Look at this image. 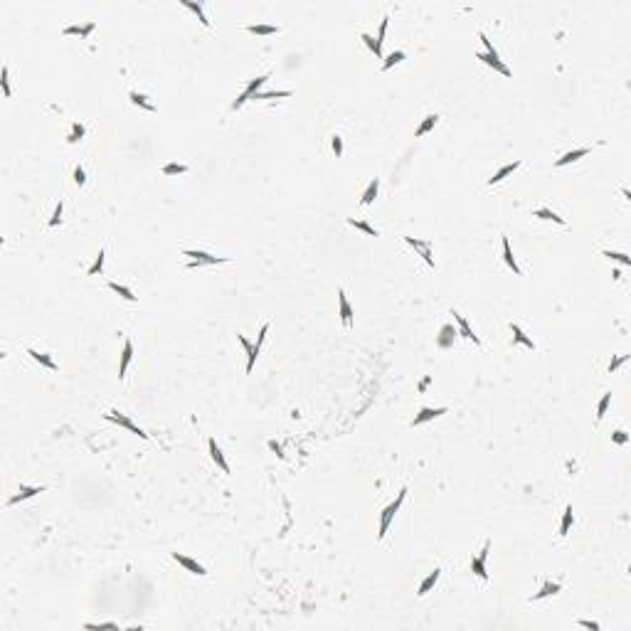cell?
I'll use <instances>...</instances> for the list:
<instances>
[{
    "label": "cell",
    "instance_id": "obj_1",
    "mask_svg": "<svg viewBox=\"0 0 631 631\" xmlns=\"http://www.w3.org/2000/svg\"><path fill=\"white\" fill-rule=\"evenodd\" d=\"M478 37H481V42H483V47H486V52H476V59H481L483 65H488V67H493L496 72H500L503 77H511V69L506 67L500 59H498V52H496V47H493V42L483 35V32H478Z\"/></svg>",
    "mask_w": 631,
    "mask_h": 631
},
{
    "label": "cell",
    "instance_id": "obj_2",
    "mask_svg": "<svg viewBox=\"0 0 631 631\" xmlns=\"http://www.w3.org/2000/svg\"><path fill=\"white\" fill-rule=\"evenodd\" d=\"M185 257H193V262L187 264V269H195V267H215V264H227L229 257H215L210 251H203V249H185L182 251Z\"/></svg>",
    "mask_w": 631,
    "mask_h": 631
},
{
    "label": "cell",
    "instance_id": "obj_3",
    "mask_svg": "<svg viewBox=\"0 0 631 631\" xmlns=\"http://www.w3.org/2000/svg\"><path fill=\"white\" fill-rule=\"evenodd\" d=\"M405 496H407V488H402L400 493H397V498L387 506L383 511V518H380V533H377V540H383L385 535H387V528H390V523H392V518H395V513L400 511V506L405 503Z\"/></svg>",
    "mask_w": 631,
    "mask_h": 631
},
{
    "label": "cell",
    "instance_id": "obj_4",
    "mask_svg": "<svg viewBox=\"0 0 631 631\" xmlns=\"http://www.w3.org/2000/svg\"><path fill=\"white\" fill-rule=\"evenodd\" d=\"M488 550H491V540L483 542V547H481V552L471 557V572L476 577H481L483 582L488 580V572H486V560H488Z\"/></svg>",
    "mask_w": 631,
    "mask_h": 631
},
{
    "label": "cell",
    "instance_id": "obj_5",
    "mask_svg": "<svg viewBox=\"0 0 631 631\" xmlns=\"http://www.w3.org/2000/svg\"><path fill=\"white\" fill-rule=\"evenodd\" d=\"M104 419H106V422H113V424H118V427H126L129 431H134V434H138L141 439H148V434H146L143 429H141V427H136V424L131 422V419H129V417H126V414H121V412H116V409H111L109 414H104Z\"/></svg>",
    "mask_w": 631,
    "mask_h": 631
},
{
    "label": "cell",
    "instance_id": "obj_6",
    "mask_svg": "<svg viewBox=\"0 0 631 631\" xmlns=\"http://www.w3.org/2000/svg\"><path fill=\"white\" fill-rule=\"evenodd\" d=\"M267 79H269V74H262V77H257V79H251V82H249V87H247V89H244V91H242V94H239V96H237V99H234V101H232V109H234V111H237V109H239V106H242V104H247L249 99H251V96H254V94H257V91H259V87H262V84H264V82H267Z\"/></svg>",
    "mask_w": 631,
    "mask_h": 631
},
{
    "label": "cell",
    "instance_id": "obj_7",
    "mask_svg": "<svg viewBox=\"0 0 631 631\" xmlns=\"http://www.w3.org/2000/svg\"><path fill=\"white\" fill-rule=\"evenodd\" d=\"M405 242L409 244L412 249H417L419 251V257L427 262V267L434 269V257H431V242L429 239H417V237H405Z\"/></svg>",
    "mask_w": 631,
    "mask_h": 631
},
{
    "label": "cell",
    "instance_id": "obj_8",
    "mask_svg": "<svg viewBox=\"0 0 631 631\" xmlns=\"http://www.w3.org/2000/svg\"><path fill=\"white\" fill-rule=\"evenodd\" d=\"M447 412H449L447 407H422L419 414L412 419V427H419V424H424V422H431V419H436V417H441V414H447Z\"/></svg>",
    "mask_w": 631,
    "mask_h": 631
},
{
    "label": "cell",
    "instance_id": "obj_9",
    "mask_svg": "<svg viewBox=\"0 0 631 631\" xmlns=\"http://www.w3.org/2000/svg\"><path fill=\"white\" fill-rule=\"evenodd\" d=\"M338 311H340V321H343V326L350 331V328H353V308H350L348 296H345L343 289H338Z\"/></svg>",
    "mask_w": 631,
    "mask_h": 631
},
{
    "label": "cell",
    "instance_id": "obj_10",
    "mask_svg": "<svg viewBox=\"0 0 631 631\" xmlns=\"http://www.w3.org/2000/svg\"><path fill=\"white\" fill-rule=\"evenodd\" d=\"M173 560L178 564H182L187 572H193V575H198V577H205L207 575V570H205L203 564L198 562V560H193V557H185V555H180V552H173Z\"/></svg>",
    "mask_w": 631,
    "mask_h": 631
},
{
    "label": "cell",
    "instance_id": "obj_11",
    "mask_svg": "<svg viewBox=\"0 0 631 631\" xmlns=\"http://www.w3.org/2000/svg\"><path fill=\"white\" fill-rule=\"evenodd\" d=\"M45 491H47L45 486H25V483H20V491L8 500V506H15V503H20V500H27V498L37 496V493H45Z\"/></svg>",
    "mask_w": 631,
    "mask_h": 631
},
{
    "label": "cell",
    "instance_id": "obj_12",
    "mask_svg": "<svg viewBox=\"0 0 631 631\" xmlns=\"http://www.w3.org/2000/svg\"><path fill=\"white\" fill-rule=\"evenodd\" d=\"M454 321H456V326H459L456 331H459V336H461V338L473 340V345H481V338H478V336H473L471 326H469V321H466L464 316H461V313H456V311H454Z\"/></svg>",
    "mask_w": 631,
    "mask_h": 631
},
{
    "label": "cell",
    "instance_id": "obj_13",
    "mask_svg": "<svg viewBox=\"0 0 631 631\" xmlns=\"http://www.w3.org/2000/svg\"><path fill=\"white\" fill-rule=\"evenodd\" d=\"M456 336H459V331H456V328H454L451 323H447V326H441V331H439L436 345L447 350V348H451V345H454V338H456Z\"/></svg>",
    "mask_w": 631,
    "mask_h": 631
},
{
    "label": "cell",
    "instance_id": "obj_14",
    "mask_svg": "<svg viewBox=\"0 0 631 631\" xmlns=\"http://www.w3.org/2000/svg\"><path fill=\"white\" fill-rule=\"evenodd\" d=\"M267 333H269V323H264L262 331H259V336H257V343H254V348H251V355L247 358V372H251V367H254V362H257V355H259V350H262V343L267 338Z\"/></svg>",
    "mask_w": 631,
    "mask_h": 631
},
{
    "label": "cell",
    "instance_id": "obj_15",
    "mask_svg": "<svg viewBox=\"0 0 631 631\" xmlns=\"http://www.w3.org/2000/svg\"><path fill=\"white\" fill-rule=\"evenodd\" d=\"M134 358V343L126 338L123 340V353H121V365H118V380L126 377V370H129V362Z\"/></svg>",
    "mask_w": 631,
    "mask_h": 631
},
{
    "label": "cell",
    "instance_id": "obj_16",
    "mask_svg": "<svg viewBox=\"0 0 631 631\" xmlns=\"http://www.w3.org/2000/svg\"><path fill=\"white\" fill-rule=\"evenodd\" d=\"M207 449H210V456H212V461L222 469L225 473H229V464L225 461V454H222V449L217 447V441L215 439H207Z\"/></svg>",
    "mask_w": 631,
    "mask_h": 631
},
{
    "label": "cell",
    "instance_id": "obj_17",
    "mask_svg": "<svg viewBox=\"0 0 631 631\" xmlns=\"http://www.w3.org/2000/svg\"><path fill=\"white\" fill-rule=\"evenodd\" d=\"M511 333H513V343H520V345H525V348L535 350V343H533V338H528V336H525V331L520 328L518 323H511Z\"/></svg>",
    "mask_w": 631,
    "mask_h": 631
},
{
    "label": "cell",
    "instance_id": "obj_18",
    "mask_svg": "<svg viewBox=\"0 0 631 631\" xmlns=\"http://www.w3.org/2000/svg\"><path fill=\"white\" fill-rule=\"evenodd\" d=\"M94 27L96 25L94 23H84V25H69V27H65L62 32L65 35H79V37H89L91 32H94Z\"/></svg>",
    "mask_w": 631,
    "mask_h": 631
},
{
    "label": "cell",
    "instance_id": "obj_19",
    "mask_svg": "<svg viewBox=\"0 0 631 631\" xmlns=\"http://www.w3.org/2000/svg\"><path fill=\"white\" fill-rule=\"evenodd\" d=\"M589 153V148H575V151H570V153H564L562 158H557V168H564V165H570V163H575V160H580V158H585Z\"/></svg>",
    "mask_w": 631,
    "mask_h": 631
},
{
    "label": "cell",
    "instance_id": "obj_20",
    "mask_svg": "<svg viewBox=\"0 0 631 631\" xmlns=\"http://www.w3.org/2000/svg\"><path fill=\"white\" fill-rule=\"evenodd\" d=\"M518 168H520V160H513V163H508V165H503V168H500V170H498V173H496V175H493V178H488V185H496V182H500V180H503V178H508V175H511V173H513V170H518Z\"/></svg>",
    "mask_w": 631,
    "mask_h": 631
},
{
    "label": "cell",
    "instance_id": "obj_21",
    "mask_svg": "<svg viewBox=\"0 0 631 631\" xmlns=\"http://www.w3.org/2000/svg\"><path fill=\"white\" fill-rule=\"evenodd\" d=\"M25 353H27V355H30V358H32V360H37V362H40V365H45L47 370H57V362L52 360V358H49V355H45V353H40V350H32V348H27V350H25Z\"/></svg>",
    "mask_w": 631,
    "mask_h": 631
},
{
    "label": "cell",
    "instance_id": "obj_22",
    "mask_svg": "<svg viewBox=\"0 0 631 631\" xmlns=\"http://www.w3.org/2000/svg\"><path fill=\"white\" fill-rule=\"evenodd\" d=\"M560 589H562L560 582H545V585L540 587V592H535V594H533V599L538 602V599H545V597H552V594H557Z\"/></svg>",
    "mask_w": 631,
    "mask_h": 631
},
{
    "label": "cell",
    "instance_id": "obj_23",
    "mask_svg": "<svg viewBox=\"0 0 631 631\" xmlns=\"http://www.w3.org/2000/svg\"><path fill=\"white\" fill-rule=\"evenodd\" d=\"M182 8H187V10H193L195 15H198V20L205 25V27H210V20H207V15H205V8L203 3H193V0H182Z\"/></svg>",
    "mask_w": 631,
    "mask_h": 631
},
{
    "label": "cell",
    "instance_id": "obj_24",
    "mask_svg": "<svg viewBox=\"0 0 631 631\" xmlns=\"http://www.w3.org/2000/svg\"><path fill=\"white\" fill-rule=\"evenodd\" d=\"M503 259H506V264H508V267L513 269V274H518V276L523 274V271H520V267L516 264V257H513V251H511V242H508V237H503Z\"/></svg>",
    "mask_w": 631,
    "mask_h": 631
},
{
    "label": "cell",
    "instance_id": "obj_25",
    "mask_svg": "<svg viewBox=\"0 0 631 631\" xmlns=\"http://www.w3.org/2000/svg\"><path fill=\"white\" fill-rule=\"evenodd\" d=\"M377 190H380V182H377V178H375V180H370V185L365 187V193H362V198H360V205H372V203H375Z\"/></svg>",
    "mask_w": 631,
    "mask_h": 631
},
{
    "label": "cell",
    "instance_id": "obj_26",
    "mask_svg": "<svg viewBox=\"0 0 631 631\" xmlns=\"http://www.w3.org/2000/svg\"><path fill=\"white\" fill-rule=\"evenodd\" d=\"M439 577H441V570L436 567L434 572H429V575H427V580H424V582L419 585V592H417V594H419V597H424V594H427L429 589H431V587H434L436 582H439Z\"/></svg>",
    "mask_w": 631,
    "mask_h": 631
},
{
    "label": "cell",
    "instance_id": "obj_27",
    "mask_svg": "<svg viewBox=\"0 0 631 631\" xmlns=\"http://www.w3.org/2000/svg\"><path fill=\"white\" fill-rule=\"evenodd\" d=\"M436 121H439V116H436V113H429L427 118H424V121H422V123L417 126V131H414V136H417V138H419V136H427L429 131H431V129L436 126Z\"/></svg>",
    "mask_w": 631,
    "mask_h": 631
},
{
    "label": "cell",
    "instance_id": "obj_28",
    "mask_svg": "<svg viewBox=\"0 0 631 631\" xmlns=\"http://www.w3.org/2000/svg\"><path fill=\"white\" fill-rule=\"evenodd\" d=\"M129 99H131V104H136V106H141V109H146V111H156V106L148 101V96H143V94H138V91H131L129 94Z\"/></svg>",
    "mask_w": 631,
    "mask_h": 631
},
{
    "label": "cell",
    "instance_id": "obj_29",
    "mask_svg": "<svg viewBox=\"0 0 631 631\" xmlns=\"http://www.w3.org/2000/svg\"><path fill=\"white\" fill-rule=\"evenodd\" d=\"M533 217H540V220H552V222H557V225H564V217L555 215V212H552V210H547V207H538V210H533Z\"/></svg>",
    "mask_w": 631,
    "mask_h": 631
},
{
    "label": "cell",
    "instance_id": "obj_30",
    "mask_svg": "<svg viewBox=\"0 0 631 631\" xmlns=\"http://www.w3.org/2000/svg\"><path fill=\"white\" fill-rule=\"evenodd\" d=\"M572 523H575V513H572V506H567V508H564V516H562V523H560V538H564V535L570 533Z\"/></svg>",
    "mask_w": 631,
    "mask_h": 631
},
{
    "label": "cell",
    "instance_id": "obj_31",
    "mask_svg": "<svg viewBox=\"0 0 631 631\" xmlns=\"http://www.w3.org/2000/svg\"><path fill=\"white\" fill-rule=\"evenodd\" d=\"M360 40L365 42V45H367V49H370V52H375V57H377V59H383V47L377 45V40H375L372 35L362 32V35H360Z\"/></svg>",
    "mask_w": 631,
    "mask_h": 631
},
{
    "label": "cell",
    "instance_id": "obj_32",
    "mask_svg": "<svg viewBox=\"0 0 631 631\" xmlns=\"http://www.w3.org/2000/svg\"><path fill=\"white\" fill-rule=\"evenodd\" d=\"M602 257H607L611 262H619V264H624V267H631V257L629 254H621V251H611V249H604L602 251Z\"/></svg>",
    "mask_w": 631,
    "mask_h": 631
},
{
    "label": "cell",
    "instance_id": "obj_33",
    "mask_svg": "<svg viewBox=\"0 0 631 631\" xmlns=\"http://www.w3.org/2000/svg\"><path fill=\"white\" fill-rule=\"evenodd\" d=\"M348 225L355 227V229H360L365 234H370V237H377V229L372 225H367V222H362V220H355V217H348Z\"/></svg>",
    "mask_w": 631,
    "mask_h": 631
},
{
    "label": "cell",
    "instance_id": "obj_34",
    "mask_svg": "<svg viewBox=\"0 0 631 631\" xmlns=\"http://www.w3.org/2000/svg\"><path fill=\"white\" fill-rule=\"evenodd\" d=\"M109 289L116 291L121 298H126V301H136V293L129 289V286H123V284H116V281H109Z\"/></svg>",
    "mask_w": 631,
    "mask_h": 631
},
{
    "label": "cell",
    "instance_id": "obj_35",
    "mask_svg": "<svg viewBox=\"0 0 631 631\" xmlns=\"http://www.w3.org/2000/svg\"><path fill=\"white\" fill-rule=\"evenodd\" d=\"M247 30L251 35H276V32H279V25H249Z\"/></svg>",
    "mask_w": 631,
    "mask_h": 631
},
{
    "label": "cell",
    "instance_id": "obj_36",
    "mask_svg": "<svg viewBox=\"0 0 631 631\" xmlns=\"http://www.w3.org/2000/svg\"><path fill=\"white\" fill-rule=\"evenodd\" d=\"M286 96H291V91H289V89H284V91H257L251 99L264 101V99H286Z\"/></svg>",
    "mask_w": 631,
    "mask_h": 631
},
{
    "label": "cell",
    "instance_id": "obj_37",
    "mask_svg": "<svg viewBox=\"0 0 631 631\" xmlns=\"http://www.w3.org/2000/svg\"><path fill=\"white\" fill-rule=\"evenodd\" d=\"M104 259H106V251H104V249H99V257L94 259V264H91L89 269H87V274H89V276H96V274H101V271H104Z\"/></svg>",
    "mask_w": 631,
    "mask_h": 631
},
{
    "label": "cell",
    "instance_id": "obj_38",
    "mask_svg": "<svg viewBox=\"0 0 631 631\" xmlns=\"http://www.w3.org/2000/svg\"><path fill=\"white\" fill-rule=\"evenodd\" d=\"M182 173H187V165H182V163H165L163 165V175H182Z\"/></svg>",
    "mask_w": 631,
    "mask_h": 631
},
{
    "label": "cell",
    "instance_id": "obj_39",
    "mask_svg": "<svg viewBox=\"0 0 631 631\" xmlns=\"http://www.w3.org/2000/svg\"><path fill=\"white\" fill-rule=\"evenodd\" d=\"M402 59H405V52H402V49H397V52H392V54H390V57H387V59H385V62H383V72H387V69H392V67H395V65H400V62H402Z\"/></svg>",
    "mask_w": 631,
    "mask_h": 631
},
{
    "label": "cell",
    "instance_id": "obj_40",
    "mask_svg": "<svg viewBox=\"0 0 631 631\" xmlns=\"http://www.w3.org/2000/svg\"><path fill=\"white\" fill-rule=\"evenodd\" d=\"M609 402H611V392H604V397H602L599 405H597V422L604 419V414H607V409H609Z\"/></svg>",
    "mask_w": 631,
    "mask_h": 631
},
{
    "label": "cell",
    "instance_id": "obj_41",
    "mask_svg": "<svg viewBox=\"0 0 631 631\" xmlns=\"http://www.w3.org/2000/svg\"><path fill=\"white\" fill-rule=\"evenodd\" d=\"M84 134H87V131H84V126H82V123H72V131H69L67 141H69V143H79V141L84 138Z\"/></svg>",
    "mask_w": 631,
    "mask_h": 631
},
{
    "label": "cell",
    "instance_id": "obj_42",
    "mask_svg": "<svg viewBox=\"0 0 631 631\" xmlns=\"http://www.w3.org/2000/svg\"><path fill=\"white\" fill-rule=\"evenodd\" d=\"M0 84H3V94H5V96L13 94V91H10V69L8 67H3V72H0Z\"/></svg>",
    "mask_w": 631,
    "mask_h": 631
},
{
    "label": "cell",
    "instance_id": "obj_43",
    "mask_svg": "<svg viewBox=\"0 0 631 631\" xmlns=\"http://www.w3.org/2000/svg\"><path fill=\"white\" fill-rule=\"evenodd\" d=\"M62 212H65V205H62V200H59V203H57V207H54V215L49 217V227L62 225Z\"/></svg>",
    "mask_w": 631,
    "mask_h": 631
},
{
    "label": "cell",
    "instance_id": "obj_44",
    "mask_svg": "<svg viewBox=\"0 0 631 631\" xmlns=\"http://www.w3.org/2000/svg\"><path fill=\"white\" fill-rule=\"evenodd\" d=\"M626 360H629V355H619V358H614V360L609 362V372H616V370H619V367H621Z\"/></svg>",
    "mask_w": 631,
    "mask_h": 631
},
{
    "label": "cell",
    "instance_id": "obj_45",
    "mask_svg": "<svg viewBox=\"0 0 631 631\" xmlns=\"http://www.w3.org/2000/svg\"><path fill=\"white\" fill-rule=\"evenodd\" d=\"M611 441L621 447V444H626V441H629V436H626V431H621V429H619V431H614V434H611Z\"/></svg>",
    "mask_w": 631,
    "mask_h": 631
},
{
    "label": "cell",
    "instance_id": "obj_46",
    "mask_svg": "<svg viewBox=\"0 0 631 631\" xmlns=\"http://www.w3.org/2000/svg\"><path fill=\"white\" fill-rule=\"evenodd\" d=\"M74 182H77V185H84V182H87V173H84V168H82V165H77V168H74Z\"/></svg>",
    "mask_w": 631,
    "mask_h": 631
},
{
    "label": "cell",
    "instance_id": "obj_47",
    "mask_svg": "<svg viewBox=\"0 0 631 631\" xmlns=\"http://www.w3.org/2000/svg\"><path fill=\"white\" fill-rule=\"evenodd\" d=\"M84 629H118L113 621H99V624H84Z\"/></svg>",
    "mask_w": 631,
    "mask_h": 631
},
{
    "label": "cell",
    "instance_id": "obj_48",
    "mask_svg": "<svg viewBox=\"0 0 631 631\" xmlns=\"http://www.w3.org/2000/svg\"><path fill=\"white\" fill-rule=\"evenodd\" d=\"M331 146H333V153H336V156H343V141H340V136H333Z\"/></svg>",
    "mask_w": 631,
    "mask_h": 631
},
{
    "label": "cell",
    "instance_id": "obj_49",
    "mask_svg": "<svg viewBox=\"0 0 631 631\" xmlns=\"http://www.w3.org/2000/svg\"><path fill=\"white\" fill-rule=\"evenodd\" d=\"M577 624H580V626H585V629H592V631H599V629H602V626H599L597 621H589V619H580Z\"/></svg>",
    "mask_w": 631,
    "mask_h": 631
},
{
    "label": "cell",
    "instance_id": "obj_50",
    "mask_svg": "<svg viewBox=\"0 0 631 631\" xmlns=\"http://www.w3.org/2000/svg\"><path fill=\"white\" fill-rule=\"evenodd\" d=\"M237 340H239V343L244 345V350H247V358H249V355H251V348H254V343H249L244 336H237Z\"/></svg>",
    "mask_w": 631,
    "mask_h": 631
},
{
    "label": "cell",
    "instance_id": "obj_51",
    "mask_svg": "<svg viewBox=\"0 0 631 631\" xmlns=\"http://www.w3.org/2000/svg\"><path fill=\"white\" fill-rule=\"evenodd\" d=\"M269 449H271V451H276V454H279V456H284V454H281V447H279V444H276V441H269Z\"/></svg>",
    "mask_w": 631,
    "mask_h": 631
},
{
    "label": "cell",
    "instance_id": "obj_52",
    "mask_svg": "<svg viewBox=\"0 0 631 631\" xmlns=\"http://www.w3.org/2000/svg\"><path fill=\"white\" fill-rule=\"evenodd\" d=\"M429 383H431V380H429V377H424V380H422V383H419V390H422V392H424V390H427V387H429Z\"/></svg>",
    "mask_w": 631,
    "mask_h": 631
}]
</instances>
